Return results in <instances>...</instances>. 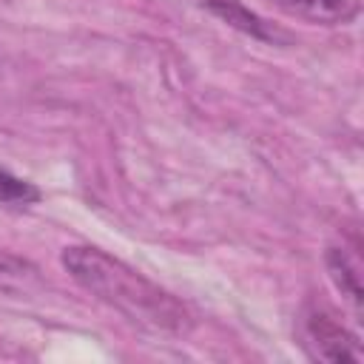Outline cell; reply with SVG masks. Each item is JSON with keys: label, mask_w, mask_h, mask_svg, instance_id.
Wrapping results in <instances>:
<instances>
[{"label": "cell", "mask_w": 364, "mask_h": 364, "mask_svg": "<svg viewBox=\"0 0 364 364\" xmlns=\"http://www.w3.org/2000/svg\"><path fill=\"white\" fill-rule=\"evenodd\" d=\"M299 336L307 353L318 361H361L358 336L324 304L310 301L299 316Z\"/></svg>", "instance_id": "2"}, {"label": "cell", "mask_w": 364, "mask_h": 364, "mask_svg": "<svg viewBox=\"0 0 364 364\" xmlns=\"http://www.w3.org/2000/svg\"><path fill=\"white\" fill-rule=\"evenodd\" d=\"M282 11L313 26H347L358 17L361 0H273Z\"/></svg>", "instance_id": "4"}, {"label": "cell", "mask_w": 364, "mask_h": 364, "mask_svg": "<svg viewBox=\"0 0 364 364\" xmlns=\"http://www.w3.org/2000/svg\"><path fill=\"white\" fill-rule=\"evenodd\" d=\"M324 267H327V276L330 282L336 284V290L347 299V304L361 313V301H364V293H361V273H358V259L341 245H333L327 247L324 253Z\"/></svg>", "instance_id": "5"}, {"label": "cell", "mask_w": 364, "mask_h": 364, "mask_svg": "<svg viewBox=\"0 0 364 364\" xmlns=\"http://www.w3.org/2000/svg\"><path fill=\"white\" fill-rule=\"evenodd\" d=\"M196 3L202 9H208L213 17H219L222 23H228L230 28H236V31H242V34L259 40V43L279 46V43H287L290 40L282 28H276L273 23H267L264 17H259L256 11H250L242 0H196Z\"/></svg>", "instance_id": "3"}, {"label": "cell", "mask_w": 364, "mask_h": 364, "mask_svg": "<svg viewBox=\"0 0 364 364\" xmlns=\"http://www.w3.org/2000/svg\"><path fill=\"white\" fill-rule=\"evenodd\" d=\"M60 262L82 290H88L94 299L114 307L142 330L185 336L193 327V316L173 293L100 247L71 245L63 250Z\"/></svg>", "instance_id": "1"}, {"label": "cell", "mask_w": 364, "mask_h": 364, "mask_svg": "<svg viewBox=\"0 0 364 364\" xmlns=\"http://www.w3.org/2000/svg\"><path fill=\"white\" fill-rule=\"evenodd\" d=\"M40 199H43V193L34 182H28L23 176H14L9 168L0 165V205L23 210V208L37 205Z\"/></svg>", "instance_id": "6"}]
</instances>
